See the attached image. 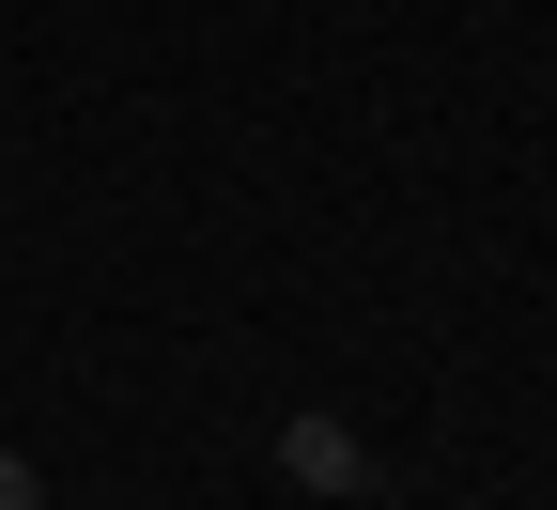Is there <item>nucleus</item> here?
Returning <instances> with one entry per match:
<instances>
[{"label":"nucleus","mask_w":557,"mask_h":510,"mask_svg":"<svg viewBox=\"0 0 557 510\" xmlns=\"http://www.w3.org/2000/svg\"><path fill=\"white\" fill-rule=\"evenodd\" d=\"M278 480H295V495H372V433L357 418H278Z\"/></svg>","instance_id":"1"},{"label":"nucleus","mask_w":557,"mask_h":510,"mask_svg":"<svg viewBox=\"0 0 557 510\" xmlns=\"http://www.w3.org/2000/svg\"><path fill=\"white\" fill-rule=\"evenodd\" d=\"M0 510H47V480H32V464H16V449H0Z\"/></svg>","instance_id":"2"}]
</instances>
